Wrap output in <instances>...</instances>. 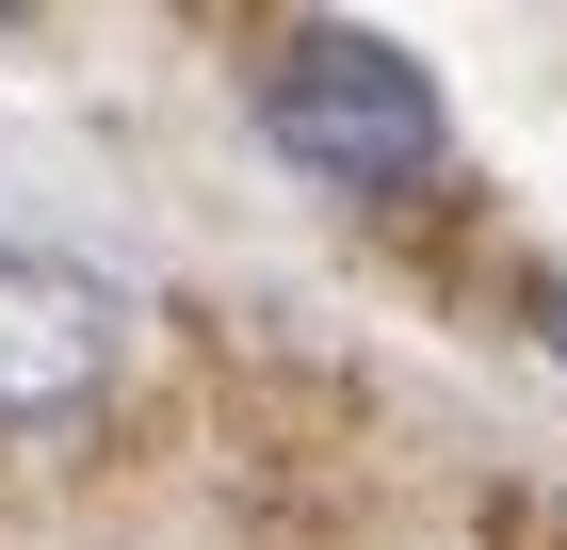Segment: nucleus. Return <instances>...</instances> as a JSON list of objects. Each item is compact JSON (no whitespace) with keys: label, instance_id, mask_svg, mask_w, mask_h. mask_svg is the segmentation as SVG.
<instances>
[{"label":"nucleus","instance_id":"f257e3e1","mask_svg":"<svg viewBox=\"0 0 567 550\" xmlns=\"http://www.w3.org/2000/svg\"><path fill=\"white\" fill-rule=\"evenodd\" d=\"M260 129L308 178H422L437 163V82L390 33H341V17H292L260 49Z\"/></svg>","mask_w":567,"mask_h":550},{"label":"nucleus","instance_id":"f03ea898","mask_svg":"<svg viewBox=\"0 0 567 550\" xmlns=\"http://www.w3.org/2000/svg\"><path fill=\"white\" fill-rule=\"evenodd\" d=\"M131 388V292L65 243H17L0 227V437L33 422H97Z\"/></svg>","mask_w":567,"mask_h":550},{"label":"nucleus","instance_id":"7ed1b4c3","mask_svg":"<svg viewBox=\"0 0 567 550\" xmlns=\"http://www.w3.org/2000/svg\"><path fill=\"white\" fill-rule=\"evenodd\" d=\"M535 340H551V356H567V276H535Z\"/></svg>","mask_w":567,"mask_h":550}]
</instances>
